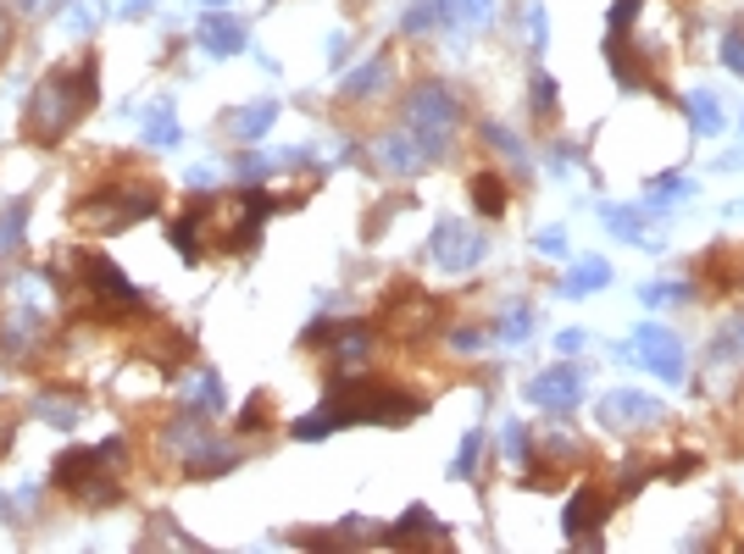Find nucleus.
<instances>
[{
	"label": "nucleus",
	"instance_id": "1",
	"mask_svg": "<svg viewBox=\"0 0 744 554\" xmlns=\"http://www.w3.org/2000/svg\"><path fill=\"white\" fill-rule=\"evenodd\" d=\"M101 67H95V56L78 67V72H50V78H39V89H34V101H28V139L34 145H56L78 117H84L90 106H95V95H101Z\"/></svg>",
	"mask_w": 744,
	"mask_h": 554
},
{
	"label": "nucleus",
	"instance_id": "2",
	"mask_svg": "<svg viewBox=\"0 0 744 554\" xmlns=\"http://www.w3.org/2000/svg\"><path fill=\"white\" fill-rule=\"evenodd\" d=\"M322 411L334 416V427H351V422H411L423 411V400H411L394 383H334V394H328Z\"/></svg>",
	"mask_w": 744,
	"mask_h": 554
},
{
	"label": "nucleus",
	"instance_id": "3",
	"mask_svg": "<svg viewBox=\"0 0 744 554\" xmlns=\"http://www.w3.org/2000/svg\"><path fill=\"white\" fill-rule=\"evenodd\" d=\"M106 466H117V460L106 454V443H90V449H67V454H56V488L61 494H72L78 505H117L123 499V483L106 472Z\"/></svg>",
	"mask_w": 744,
	"mask_h": 554
},
{
	"label": "nucleus",
	"instance_id": "4",
	"mask_svg": "<svg viewBox=\"0 0 744 554\" xmlns=\"http://www.w3.org/2000/svg\"><path fill=\"white\" fill-rule=\"evenodd\" d=\"M150 211H156V189H150V183H112V189L78 200L72 222L84 228V233H117V228L150 217Z\"/></svg>",
	"mask_w": 744,
	"mask_h": 554
},
{
	"label": "nucleus",
	"instance_id": "5",
	"mask_svg": "<svg viewBox=\"0 0 744 554\" xmlns=\"http://www.w3.org/2000/svg\"><path fill=\"white\" fill-rule=\"evenodd\" d=\"M78 284H84V295L106 311V316H139L145 311V300H139V289L128 284V277L117 272V261H106V255H78Z\"/></svg>",
	"mask_w": 744,
	"mask_h": 554
},
{
	"label": "nucleus",
	"instance_id": "6",
	"mask_svg": "<svg viewBox=\"0 0 744 554\" xmlns=\"http://www.w3.org/2000/svg\"><path fill=\"white\" fill-rule=\"evenodd\" d=\"M411 139H417L428 155H439L445 150V139H450V128H456V117H461V106L445 95L439 83H423L417 95H411Z\"/></svg>",
	"mask_w": 744,
	"mask_h": 554
},
{
	"label": "nucleus",
	"instance_id": "7",
	"mask_svg": "<svg viewBox=\"0 0 744 554\" xmlns=\"http://www.w3.org/2000/svg\"><path fill=\"white\" fill-rule=\"evenodd\" d=\"M606 510H611V499H600L595 488H584V494H577V499L566 505V538H577V543H584L590 532H600Z\"/></svg>",
	"mask_w": 744,
	"mask_h": 554
},
{
	"label": "nucleus",
	"instance_id": "8",
	"mask_svg": "<svg viewBox=\"0 0 744 554\" xmlns=\"http://www.w3.org/2000/svg\"><path fill=\"white\" fill-rule=\"evenodd\" d=\"M434 261L450 266V272H456V266H472V261H478V239L461 233V222H445V228L434 233Z\"/></svg>",
	"mask_w": 744,
	"mask_h": 554
},
{
	"label": "nucleus",
	"instance_id": "9",
	"mask_svg": "<svg viewBox=\"0 0 744 554\" xmlns=\"http://www.w3.org/2000/svg\"><path fill=\"white\" fill-rule=\"evenodd\" d=\"M201 45L211 56H233V50H244V23L239 18H206L201 23Z\"/></svg>",
	"mask_w": 744,
	"mask_h": 554
},
{
	"label": "nucleus",
	"instance_id": "10",
	"mask_svg": "<svg viewBox=\"0 0 744 554\" xmlns=\"http://www.w3.org/2000/svg\"><path fill=\"white\" fill-rule=\"evenodd\" d=\"M472 206L483 217H506V177L501 172H478L472 177Z\"/></svg>",
	"mask_w": 744,
	"mask_h": 554
},
{
	"label": "nucleus",
	"instance_id": "11",
	"mask_svg": "<svg viewBox=\"0 0 744 554\" xmlns=\"http://www.w3.org/2000/svg\"><path fill=\"white\" fill-rule=\"evenodd\" d=\"M572 383H577L572 372H545V378L534 383V400H539V405H556V411H566V405L577 400V389H572Z\"/></svg>",
	"mask_w": 744,
	"mask_h": 554
},
{
	"label": "nucleus",
	"instance_id": "12",
	"mask_svg": "<svg viewBox=\"0 0 744 554\" xmlns=\"http://www.w3.org/2000/svg\"><path fill=\"white\" fill-rule=\"evenodd\" d=\"M267 123H273V101L244 106V112L233 117V134H239V139H262V134H267Z\"/></svg>",
	"mask_w": 744,
	"mask_h": 554
},
{
	"label": "nucleus",
	"instance_id": "13",
	"mask_svg": "<svg viewBox=\"0 0 744 554\" xmlns=\"http://www.w3.org/2000/svg\"><path fill=\"white\" fill-rule=\"evenodd\" d=\"M184 405H190V411H217V405H222V389H217V378H211V372H201V378L190 383Z\"/></svg>",
	"mask_w": 744,
	"mask_h": 554
},
{
	"label": "nucleus",
	"instance_id": "14",
	"mask_svg": "<svg viewBox=\"0 0 744 554\" xmlns=\"http://www.w3.org/2000/svg\"><path fill=\"white\" fill-rule=\"evenodd\" d=\"M423 532H434V516L417 505V510H405L400 521H394V532H389V543H405V538H423Z\"/></svg>",
	"mask_w": 744,
	"mask_h": 554
},
{
	"label": "nucleus",
	"instance_id": "15",
	"mask_svg": "<svg viewBox=\"0 0 744 554\" xmlns=\"http://www.w3.org/2000/svg\"><path fill=\"white\" fill-rule=\"evenodd\" d=\"M23 228H28V200L7 206V217H0V250H12L23 239Z\"/></svg>",
	"mask_w": 744,
	"mask_h": 554
},
{
	"label": "nucleus",
	"instance_id": "16",
	"mask_svg": "<svg viewBox=\"0 0 744 554\" xmlns=\"http://www.w3.org/2000/svg\"><path fill=\"white\" fill-rule=\"evenodd\" d=\"M145 139H150V145H179V128H173V117L161 112V106L145 117Z\"/></svg>",
	"mask_w": 744,
	"mask_h": 554
},
{
	"label": "nucleus",
	"instance_id": "17",
	"mask_svg": "<svg viewBox=\"0 0 744 554\" xmlns=\"http://www.w3.org/2000/svg\"><path fill=\"white\" fill-rule=\"evenodd\" d=\"M439 7H445L450 18H467V23H483V12H489V0H439Z\"/></svg>",
	"mask_w": 744,
	"mask_h": 554
},
{
	"label": "nucleus",
	"instance_id": "18",
	"mask_svg": "<svg viewBox=\"0 0 744 554\" xmlns=\"http://www.w3.org/2000/svg\"><path fill=\"white\" fill-rule=\"evenodd\" d=\"M39 411H45L56 427H72V422H78V405H72V400H39Z\"/></svg>",
	"mask_w": 744,
	"mask_h": 554
},
{
	"label": "nucleus",
	"instance_id": "19",
	"mask_svg": "<svg viewBox=\"0 0 744 554\" xmlns=\"http://www.w3.org/2000/svg\"><path fill=\"white\" fill-rule=\"evenodd\" d=\"M472 466H478V432H467V438H461V454H456V477H472Z\"/></svg>",
	"mask_w": 744,
	"mask_h": 554
},
{
	"label": "nucleus",
	"instance_id": "20",
	"mask_svg": "<svg viewBox=\"0 0 744 554\" xmlns=\"http://www.w3.org/2000/svg\"><path fill=\"white\" fill-rule=\"evenodd\" d=\"M378 78H384V61H367V67H362V72L351 78V95H367V89H373Z\"/></svg>",
	"mask_w": 744,
	"mask_h": 554
},
{
	"label": "nucleus",
	"instance_id": "21",
	"mask_svg": "<svg viewBox=\"0 0 744 554\" xmlns=\"http://www.w3.org/2000/svg\"><path fill=\"white\" fill-rule=\"evenodd\" d=\"M534 106H539V112H550V106H556V83H550L545 72H539V83H534Z\"/></svg>",
	"mask_w": 744,
	"mask_h": 554
},
{
	"label": "nucleus",
	"instance_id": "22",
	"mask_svg": "<svg viewBox=\"0 0 744 554\" xmlns=\"http://www.w3.org/2000/svg\"><path fill=\"white\" fill-rule=\"evenodd\" d=\"M428 18H434L428 7H411V12H405V34H423V28H428Z\"/></svg>",
	"mask_w": 744,
	"mask_h": 554
},
{
	"label": "nucleus",
	"instance_id": "23",
	"mask_svg": "<svg viewBox=\"0 0 744 554\" xmlns=\"http://www.w3.org/2000/svg\"><path fill=\"white\" fill-rule=\"evenodd\" d=\"M722 56H728V61H733V67L744 72V39H739V34H728V45H722Z\"/></svg>",
	"mask_w": 744,
	"mask_h": 554
},
{
	"label": "nucleus",
	"instance_id": "24",
	"mask_svg": "<svg viewBox=\"0 0 744 554\" xmlns=\"http://www.w3.org/2000/svg\"><path fill=\"white\" fill-rule=\"evenodd\" d=\"M239 427H244V432H251V427H262V400H251V405H244V416H239Z\"/></svg>",
	"mask_w": 744,
	"mask_h": 554
},
{
	"label": "nucleus",
	"instance_id": "25",
	"mask_svg": "<svg viewBox=\"0 0 744 554\" xmlns=\"http://www.w3.org/2000/svg\"><path fill=\"white\" fill-rule=\"evenodd\" d=\"M12 432H18V422H12V411H7V405H0V449L12 443Z\"/></svg>",
	"mask_w": 744,
	"mask_h": 554
},
{
	"label": "nucleus",
	"instance_id": "26",
	"mask_svg": "<svg viewBox=\"0 0 744 554\" xmlns=\"http://www.w3.org/2000/svg\"><path fill=\"white\" fill-rule=\"evenodd\" d=\"M7 50H12V18L0 12V56H7Z\"/></svg>",
	"mask_w": 744,
	"mask_h": 554
},
{
	"label": "nucleus",
	"instance_id": "27",
	"mask_svg": "<svg viewBox=\"0 0 744 554\" xmlns=\"http://www.w3.org/2000/svg\"><path fill=\"white\" fill-rule=\"evenodd\" d=\"M206 7H222V0H206Z\"/></svg>",
	"mask_w": 744,
	"mask_h": 554
}]
</instances>
